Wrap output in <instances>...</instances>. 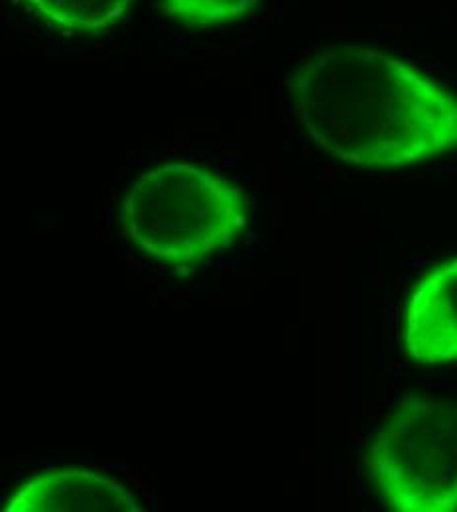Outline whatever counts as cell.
<instances>
[{
	"label": "cell",
	"instance_id": "8992f818",
	"mask_svg": "<svg viewBox=\"0 0 457 512\" xmlns=\"http://www.w3.org/2000/svg\"><path fill=\"white\" fill-rule=\"evenodd\" d=\"M52 28L71 36H101L119 28L132 0H26Z\"/></svg>",
	"mask_w": 457,
	"mask_h": 512
},
{
	"label": "cell",
	"instance_id": "6da1fadb",
	"mask_svg": "<svg viewBox=\"0 0 457 512\" xmlns=\"http://www.w3.org/2000/svg\"><path fill=\"white\" fill-rule=\"evenodd\" d=\"M286 91L300 127L337 162L394 170L457 152L456 91L389 52H312Z\"/></svg>",
	"mask_w": 457,
	"mask_h": 512
},
{
	"label": "cell",
	"instance_id": "3957f363",
	"mask_svg": "<svg viewBox=\"0 0 457 512\" xmlns=\"http://www.w3.org/2000/svg\"><path fill=\"white\" fill-rule=\"evenodd\" d=\"M371 481L396 512L457 511V398L406 396L377 430Z\"/></svg>",
	"mask_w": 457,
	"mask_h": 512
},
{
	"label": "cell",
	"instance_id": "5b68a950",
	"mask_svg": "<svg viewBox=\"0 0 457 512\" xmlns=\"http://www.w3.org/2000/svg\"><path fill=\"white\" fill-rule=\"evenodd\" d=\"M142 503L123 483L87 471L56 469L26 479L2 505L8 512H138Z\"/></svg>",
	"mask_w": 457,
	"mask_h": 512
},
{
	"label": "cell",
	"instance_id": "52a82bcc",
	"mask_svg": "<svg viewBox=\"0 0 457 512\" xmlns=\"http://www.w3.org/2000/svg\"><path fill=\"white\" fill-rule=\"evenodd\" d=\"M259 0H160L162 12L184 28L233 24L255 10Z\"/></svg>",
	"mask_w": 457,
	"mask_h": 512
},
{
	"label": "cell",
	"instance_id": "277c9868",
	"mask_svg": "<svg viewBox=\"0 0 457 512\" xmlns=\"http://www.w3.org/2000/svg\"><path fill=\"white\" fill-rule=\"evenodd\" d=\"M402 343L420 365L457 361V256L418 280L406 302Z\"/></svg>",
	"mask_w": 457,
	"mask_h": 512
},
{
	"label": "cell",
	"instance_id": "7a4b0ae2",
	"mask_svg": "<svg viewBox=\"0 0 457 512\" xmlns=\"http://www.w3.org/2000/svg\"><path fill=\"white\" fill-rule=\"evenodd\" d=\"M249 217V197L241 186L186 162L140 174L121 207L127 241L142 255L170 266H194L231 249Z\"/></svg>",
	"mask_w": 457,
	"mask_h": 512
}]
</instances>
